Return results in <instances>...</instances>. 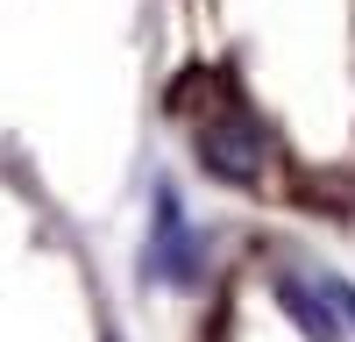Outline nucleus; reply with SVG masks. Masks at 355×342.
I'll list each match as a JSON object with an SVG mask.
<instances>
[{
    "instance_id": "obj_2",
    "label": "nucleus",
    "mask_w": 355,
    "mask_h": 342,
    "mask_svg": "<svg viewBox=\"0 0 355 342\" xmlns=\"http://www.w3.org/2000/svg\"><path fill=\"white\" fill-rule=\"evenodd\" d=\"M256 157H263V142L249 122H220V129H206V164L227 171V179H256Z\"/></svg>"
},
{
    "instance_id": "obj_1",
    "label": "nucleus",
    "mask_w": 355,
    "mask_h": 342,
    "mask_svg": "<svg viewBox=\"0 0 355 342\" xmlns=\"http://www.w3.org/2000/svg\"><path fill=\"white\" fill-rule=\"evenodd\" d=\"M157 271H164V278H192V271H199L192 228H185V214H178V200H171V193L157 200Z\"/></svg>"
}]
</instances>
